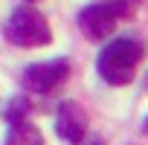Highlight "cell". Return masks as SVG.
<instances>
[{"label":"cell","mask_w":148,"mask_h":145,"mask_svg":"<svg viewBox=\"0 0 148 145\" xmlns=\"http://www.w3.org/2000/svg\"><path fill=\"white\" fill-rule=\"evenodd\" d=\"M139 58H142V44H139L136 38H113V41L99 52L96 70H99V76H102L108 84L122 87V84H131Z\"/></svg>","instance_id":"obj_1"},{"label":"cell","mask_w":148,"mask_h":145,"mask_svg":"<svg viewBox=\"0 0 148 145\" xmlns=\"http://www.w3.org/2000/svg\"><path fill=\"white\" fill-rule=\"evenodd\" d=\"M3 38L15 47H47L52 41V29L49 21L44 18V12H38L35 6L23 3L15 6L9 12V18L3 21Z\"/></svg>","instance_id":"obj_2"},{"label":"cell","mask_w":148,"mask_h":145,"mask_svg":"<svg viewBox=\"0 0 148 145\" xmlns=\"http://www.w3.org/2000/svg\"><path fill=\"white\" fill-rule=\"evenodd\" d=\"M136 3H139V0H105V3L84 6L82 15H79V26L93 41L110 38L113 29H116V21L119 18H131L134 9H136Z\"/></svg>","instance_id":"obj_3"},{"label":"cell","mask_w":148,"mask_h":145,"mask_svg":"<svg viewBox=\"0 0 148 145\" xmlns=\"http://www.w3.org/2000/svg\"><path fill=\"white\" fill-rule=\"evenodd\" d=\"M70 76V61L67 58H52V61H41L23 70V84L32 93H52L58 90Z\"/></svg>","instance_id":"obj_4"},{"label":"cell","mask_w":148,"mask_h":145,"mask_svg":"<svg viewBox=\"0 0 148 145\" xmlns=\"http://www.w3.org/2000/svg\"><path fill=\"white\" fill-rule=\"evenodd\" d=\"M55 131L61 139L67 142H84V133H87V113L79 102H64L55 113Z\"/></svg>","instance_id":"obj_5"},{"label":"cell","mask_w":148,"mask_h":145,"mask_svg":"<svg viewBox=\"0 0 148 145\" xmlns=\"http://www.w3.org/2000/svg\"><path fill=\"white\" fill-rule=\"evenodd\" d=\"M3 145H44V136L32 122L21 119V122H9V133Z\"/></svg>","instance_id":"obj_6"},{"label":"cell","mask_w":148,"mask_h":145,"mask_svg":"<svg viewBox=\"0 0 148 145\" xmlns=\"http://www.w3.org/2000/svg\"><path fill=\"white\" fill-rule=\"evenodd\" d=\"M26 113H29V102L26 99H12L9 102V107H6V119L9 122H21V119H26Z\"/></svg>","instance_id":"obj_7"},{"label":"cell","mask_w":148,"mask_h":145,"mask_svg":"<svg viewBox=\"0 0 148 145\" xmlns=\"http://www.w3.org/2000/svg\"><path fill=\"white\" fill-rule=\"evenodd\" d=\"M79 145H105L99 136H93V139H87V142H79Z\"/></svg>","instance_id":"obj_8"},{"label":"cell","mask_w":148,"mask_h":145,"mask_svg":"<svg viewBox=\"0 0 148 145\" xmlns=\"http://www.w3.org/2000/svg\"><path fill=\"white\" fill-rule=\"evenodd\" d=\"M142 133L148 136V116H145V122H142Z\"/></svg>","instance_id":"obj_9"},{"label":"cell","mask_w":148,"mask_h":145,"mask_svg":"<svg viewBox=\"0 0 148 145\" xmlns=\"http://www.w3.org/2000/svg\"><path fill=\"white\" fill-rule=\"evenodd\" d=\"M26 3H29V0H26Z\"/></svg>","instance_id":"obj_10"}]
</instances>
